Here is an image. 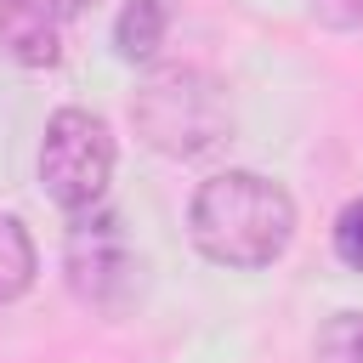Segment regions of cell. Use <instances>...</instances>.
<instances>
[{
  "label": "cell",
  "instance_id": "obj_9",
  "mask_svg": "<svg viewBox=\"0 0 363 363\" xmlns=\"http://www.w3.org/2000/svg\"><path fill=\"white\" fill-rule=\"evenodd\" d=\"M335 255H340L352 272H363V199H352V204L335 216Z\"/></svg>",
  "mask_w": 363,
  "mask_h": 363
},
{
  "label": "cell",
  "instance_id": "obj_3",
  "mask_svg": "<svg viewBox=\"0 0 363 363\" xmlns=\"http://www.w3.org/2000/svg\"><path fill=\"white\" fill-rule=\"evenodd\" d=\"M62 272H68V289H74L85 306L108 312V318L130 312L136 295H142V255H136L125 221H119L113 210H102V204L68 216Z\"/></svg>",
  "mask_w": 363,
  "mask_h": 363
},
{
  "label": "cell",
  "instance_id": "obj_4",
  "mask_svg": "<svg viewBox=\"0 0 363 363\" xmlns=\"http://www.w3.org/2000/svg\"><path fill=\"white\" fill-rule=\"evenodd\" d=\"M113 182V130L91 108H57L40 142V187L57 210H96Z\"/></svg>",
  "mask_w": 363,
  "mask_h": 363
},
{
  "label": "cell",
  "instance_id": "obj_8",
  "mask_svg": "<svg viewBox=\"0 0 363 363\" xmlns=\"http://www.w3.org/2000/svg\"><path fill=\"white\" fill-rule=\"evenodd\" d=\"M318 363H363V312H335L318 329Z\"/></svg>",
  "mask_w": 363,
  "mask_h": 363
},
{
  "label": "cell",
  "instance_id": "obj_2",
  "mask_svg": "<svg viewBox=\"0 0 363 363\" xmlns=\"http://www.w3.org/2000/svg\"><path fill=\"white\" fill-rule=\"evenodd\" d=\"M130 125L153 153L199 159L233 130V113H227V91L204 68H159L136 85Z\"/></svg>",
  "mask_w": 363,
  "mask_h": 363
},
{
  "label": "cell",
  "instance_id": "obj_10",
  "mask_svg": "<svg viewBox=\"0 0 363 363\" xmlns=\"http://www.w3.org/2000/svg\"><path fill=\"white\" fill-rule=\"evenodd\" d=\"M312 17L335 34H352V28H363V0H312Z\"/></svg>",
  "mask_w": 363,
  "mask_h": 363
},
{
  "label": "cell",
  "instance_id": "obj_7",
  "mask_svg": "<svg viewBox=\"0 0 363 363\" xmlns=\"http://www.w3.org/2000/svg\"><path fill=\"white\" fill-rule=\"evenodd\" d=\"M34 272H40V255H34L28 227L17 216H0V306L17 301V295H28Z\"/></svg>",
  "mask_w": 363,
  "mask_h": 363
},
{
  "label": "cell",
  "instance_id": "obj_11",
  "mask_svg": "<svg viewBox=\"0 0 363 363\" xmlns=\"http://www.w3.org/2000/svg\"><path fill=\"white\" fill-rule=\"evenodd\" d=\"M96 0H40V11L45 17H57V23H68V17H79V11H91Z\"/></svg>",
  "mask_w": 363,
  "mask_h": 363
},
{
  "label": "cell",
  "instance_id": "obj_6",
  "mask_svg": "<svg viewBox=\"0 0 363 363\" xmlns=\"http://www.w3.org/2000/svg\"><path fill=\"white\" fill-rule=\"evenodd\" d=\"M170 34V0H125L113 23V51L125 62H147Z\"/></svg>",
  "mask_w": 363,
  "mask_h": 363
},
{
  "label": "cell",
  "instance_id": "obj_5",
  "mask_svg": "<svg viewBox=\"0 0 363 363\" xmlns=\"http://www.w3.org/2000/svg\"><path fill=\"white\" fill-rule=\"evenodd\" d=\"M0 57H11L23 68H51L62 57L57 17H45L40 0H0Z\"/></svg>",
  "mask_w": 363,
  "mask_h": 363
},
{
  "label": "cell",
  "instance_id": "obj_1",
  "mask_svg": "<svg viewBox=\"0 0 363 363\" xmlns=\"http://www.w3.org/2000/svg\"><path fill=\"white\" fill-rule=\"evenodd\" d=\"M187 233L204 261L255 272L289 250L295 199L284 193V182H272L261 170H221V176L199 182V193L187 204Z\"/></svg>",
  "mask_w": 363,
  "mask_h": 363
}]
</instances>
